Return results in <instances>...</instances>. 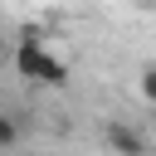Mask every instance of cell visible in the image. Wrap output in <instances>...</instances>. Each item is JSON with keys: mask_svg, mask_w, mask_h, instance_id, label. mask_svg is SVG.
Here are the masks:
<instances>
[{"mask_svg": "<svg viewBox=\"0 0 156 156\" xmlns=\"http://www.w3.org/2000/svg\"><path fill=\"white\" fill-rule=\"evenodd\" d=\"M15 68H20V78H29V83H49V88H63V83H68V63L54 58L34 34H24V39L15 44Z\"/></svg>", "mask_w": 156, "mask_h": 156, "instance_id": "cell-1", "label": "cell"}, {"mask_svg": "<svg viewBox=\"0 0 156 156\" xmlns=\"http://www.w3.org/2000/svg\"><path fill=\"white\" fill-rule=\"evenodd\" d=\"M107 146H112L117 156H146L141 132H136V127H127V122H107Z\"/></svg>", "mask_w": 156, "mask_h": 156, "instance_id": "cell-2", "label": "cell"}, {"mask_svg": "<svg viewBox=\"0 0 156 156\" xmlns=\"http://www.w3.org/2000/svg\"><path fill=\"white\" fill-rule=\"evenodd\" d=\"M15 141H20V127H15V122L0 112V146H15Z\"/></svg>", "mask_w": 156, "mask_h": 156, "instance_id": "cell-3", "label": "cell"}, {"mask_svg": "<svg viewBox=\"0 0 156 156\" xmlns=\"http://www.w3.org/2000/svg\"><path fill=\"white\" fill-rule=\"evenodd\" d=\"M141 98H146V102H156V68H146V73H141Z\"/></svg>", "mask_w": 156, "mask_h": 156, "instance_id": "cell-4", "label": "cell"}]
</instances>
